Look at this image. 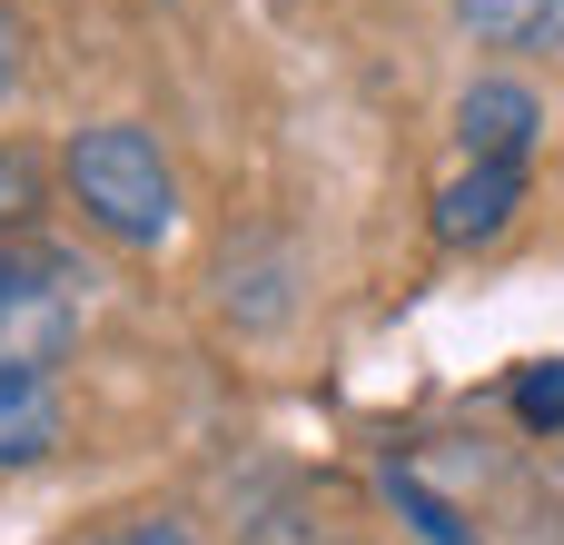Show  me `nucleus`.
Segmentation results:
<instances>
[{
    "label": "nucleus",
    "instance_id": "f257e3e1",
    "mask_svg": "<svg viewBox=\"0 0 564 545\" xmlns=\"http://www.w3.org/2000/svg\"><path fill=\"white\" fill-rule=\"evenodd\" d=\"M69 189H79V209H89L119 248H159V238L178 228V179H169V159H159V139H149L139 119L79 129V139H69Z\"/></svg>",
    "mask_w": 564,
    "mask_h": 545
},
{
    "label": "nucleus",
    "instance_id": "f03ea898",
    "mask_svg": "<svg viewBox=\"0 0 564 545\" xmlns=\"http://www.w3.org/2000/svg\"><path fill=\"white\" fill-rule=\"evenodd\" d=\"M79 288H89V278H79L59 248H40L30 278H20V298L0 308V367H40V377H50V367L69 357V338H79Z\"/></svg>",
    "mask_w": 564,
    "mask_h": 545
},
{
    "label": "nucleus",
    "instance_id": "7ed1b4c3",
    "mask_svg": "<svg viewBox=\"0 0 564 545\" xmlns=\"http://www.w3.org/2000/svg\"><path fill=\"white\" fill-rule=\"evenodd\" d=\"M456 129H466V159H506V169H525L545 109H535L525 79H476V89L456 99Z\"/></svg>",
    "mask_w": 564,
    "mask_h": 545
},
{
    "label": "nucleus",
    "instance_id": "20e7f679",
    "mask_svg": "<svg viewBox=\"0 0 564 545\" xmlns=\"http://www.w3.org/2000/svg\"><path fill=\"white\" fill-rule=\"evenodd\" d=\"M516 209H525V169L476 159V169L436 199V238H446V248H486V238H506V228H516Z\"/></svg>",
    "mask_w": 564,
    "mask_h": 545
},
{
    "label": "nucleus",
    "instance_id": "39448f33",
    "mask_svg": "<svg viewBox=\"0 0 564 545\" xmlns=\"http://www.w3.org/2000/svg\"><path fill=\"white\" fill-rule=\"evenodd\" d=\"M69 417H59V387L40 367H0V467H40L59 457Z\"/></svg>",
    "mask_w": 564,
    "mask_h": 545
},
{
    "label": "nucleus",
    "instance_id": "423d86ee",
    "mask_svg": "<svg viewBox=\"0 0 564 545\" xmlns=\"http://www.w3.org/2000/svg\"><path fill=\"white\" fill-rule=\"evenodd\" d=\"M288 308H297V258H288L278 238H258L248 258L228 248V318H238V328H278Z\"/></svg>",
    "mask_w": 564,
    "mask_h": 545
},
{
    "label": "nucleus",
    "instance_id": "0eeeda50",
    "mask_svg": "<svg viewBox=\"0 0 564 545\" xmlns=\"http://www.w3.org/2000/svg\"><path fill=\"white\" fill-rule=\"evenodd\" d=\"M446 10L486 50H564V0H446Z\"/></svg>",
    "mask_w": 564,
    "mask_h": 545
},
{
    "label": "nucleus",
    "instance_id": "6e6552de",
    "mask_svg": "<svg viewBox=\"0 0 564 545\" xmlns=\"http://www.w3.org/2000/svg\"><path fill=\"white\" fill-rule=\"evenodd\" d=\"M387 496H397V516H406V526H416L426 545H476V536H466V516H456V506H446V496H436L426 477H406V467H387Z\"/></svg>",
    "mask_w": 564,
    "mask_h": 545
},
{
    "label": "nucleus",
    "instance_id": "1a4fd4ad",
    "mask_svg": "<svg viewBox=\"0 0 564 545\" xmlns=\"http://www.w3.org/2000/svg\"><path fill=\"white\" fill-rule=\"evenodd\" d=\"M30 209H40V149L0 139V228H20Z\"/></svg>",
    "mask_w": 564,
    "mask_h": 545
},
{
    "label": "nucleus",
    "instance_id": "9d476101",
    "mask_svg": "<svg viewBox=\"0 0 564 545\" xmlns=\"http://www.w3.org/2000/svg\"><path fill=\"white\" fill-rule=\"evenodd\" d=\"M516 417L545 437V427H564V357H545V367H525L516 377Z\"/></svg>",
    "mask_w": 564,
    "mask_h": 545
},
{
    "label": "nucleus",
    "instance_id": "9b49d317",
    "mask_svg": "<svg viewBox=\"0 0 564 545\" xmlns=\"http://www.w3.org/2000/svg\"><path fill=\"white\" fill-rule=\"evenodd\" d=\"M99 545H198L188 526H169V516H139V526H109Z\"/></svg>",
    "mask_w": 564,
    "mask_h": 545
},
{
    "label": "nucleus",
    "instance_id": "f8f14e48",
    "mask_svg": "<svg viewBox=\"0 0 564 545\" xmlns=\"http://www.w3.org/2000/svg\"><path fill=\"white\" fill-rule=\"evenodd\" d=\"M10 89H20V20L0 10V99H10Z\"/></svg>",
    "mask_w": 564,
    "mask_h": 545
},
{
    "label": "nucleus",
    "instance_id": "ddd939ff",
    "mask_svg": "<svg viewBox=\"0 0 564 545\" xmlns=\"http://www.w3.org/2000/svg\"><path fill=\"white\" fill-rule=\"evenodd\" d=\"M30 258H40V248H0V308L20 298V278H30Z\"/></svg>",
    "mask_w": 564,
    "mask_h": 545
}]
</instances>
